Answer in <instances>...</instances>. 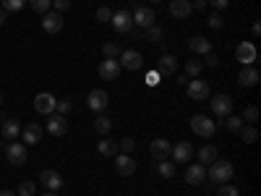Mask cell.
<instances>
[{
  "label": "cell",
  "instance_id": "6da1fadb",
  "mask_svg": "<svg viewBox=\"0 0 261 196\" xmlns=\"http://www.w3.org/2000/svg\"><path fill=\"white\" fill-rule=\"evenodd\" d=\"M235 176V167H232V162H227V160H220L217 157L212 165H209V170H206V178L209 181H214V183H230V178Z\"/></svg>",
  "mask_w": 261,
  "mask_h": 196
},
{
  "label": "cell",
  "instance_id": "7a4b0ae2",
  "mask_svg": "<svg viewBox=\"0 0 261 196\" xmlns=\"http://www.w3.org/2000/svg\"><path fill=\"white\" fill-rule=\"evenodd\" d=\"M191 131L196 136H201V139H209V136H214V131H217V120H212L209 115H193L191 118Z\"/></svg>",
  "mask_w": 261,
  "mask_h": 196
},
{
  "label": "cell",
  "instance_id": "3957f363",
  "mask_svg": "<svg viewBox=\"0 0 261 196\" xmlns=\"http://www.w3.org/2000/svg\"><path fill=\"white\" fill-rule=\"evenodd\" d=\"M209 105H212L214 118H220V120H222V118L232 115V97H227V94H217V97H212Z\"/></svg>",
  "mask_w": 261,
  "mask_h": 196
},
{
  "label": "cell",
  "instance_id": "277c9868",
  "mask_svg": "<svg viewBox=\"0 0 261 196\" xmlns=\"http://www.w3.org/2000/svg\"><path fill=\"white\" fill-rule=\"evenodd\" d=\"M110 24H113V29L115 32H120V34H130L134 32V16H130L128 11H113V18H110Z\"/></svg>",
  "mask_w": 261,
  "mask_h": 196
},
{
  "label": "cell",
  "instance_id": "5b68a950",
  "mask_svg": "<svg viewBox=\"0 0 261 196\" xmlns=\"http://www.w3.org/2000/svg\"><path fill=\"white\" fill-rule=\"evenodd\" d=\"M186 92L193 102H204V100H209V84L204 79H191L186 84Z\"/></svg>",
  "mask_w": 261,
  "mask_h": 196
},
{
  "label": "cell",
  "instance_id": "8992f818",
  "mask_svg": "<svg viewBox=\"0 0 261 196\" xmlns=\"http://www.w3.org/2000/svg\"><path fill=\"white\" fill-rule=\"evenodd\" d=\"M6 157H8V162L16 165V167L24 165V162H27V144H21V141H8Z\"/></svg>",
  "mask_w": 261,
  "mask_h": 196
},
{
  "label": "cell",
  "instance_id": "52a82bcc",
  "mask_svg": "<svg viewBox=\"0 0 261 196\" xmlns=\"http://www.w3.org/2000/svg\"><path fill=\"white\" fill-rule=\"evenodd\" d=\"M55 105H58V100H55L50 92H42V94L34 97V110H37L39 115H53V113H55Z\"/></svg>",
  "mask_w": 261,
  "mask_h": 196
},
{
  "label": "cell",
  "instance_id": "ba28073f",
  "mask_svg": "<svg viewBox=\"0 0 261 196\" xmlns=\"http://www.w3.org/2000/svg\"><path fill=\"white\" fill-rule=\"evenodd\" d=\"M157 74L160 76H175L178 74V58L172 53H162L157 60Z\"/></svg>",
  "mask_w": 261,
  "mask_h": 196
},
{
  "label": "cell",
  "instance_id": "9c48e42d",
  "mask_svg": "<svg viewBox=\"0 0 261 196\" xmlns=\"http://www.w3.org/2000/svg\"><path fill=\"white\" fill-rule=\"evenodd\" d=\"M130 16H134V27H139V29H149V27H154V16H157V13L151 11V8H146V6H139Z\"/></svg>",
  "mask_w": 261,
  "mask_h": 196
},
{
  "label": "cell",
  "instance_id": "30bf717a",
  "mask_svg": "<svg viewBox=\"0 0 261 196\" xmlns=\"http://www.w3.org/2000/svg\"><path fill=\"white\" fill-rule=\"evenodd\" d=\"M120 65L125 71H139L141 65H144V58H141V53H136V50H120Z\"/></svg>",
  "mask_w": 261,
  "mask_h": 196
},
{
  "label": "cell",
  "instance_id": "8fae6325",
  "mask_svg": "<svg viewBox=\"0 0 261 196\" xmlns=\"http://www.w3.org/2000/svg\"><path fill=\"white\" fill-rule=\"evenodd\" d=\"M118 76H120V63H118L115 58H105V60L99 63V79L115 81Z\"/></svg>",
  "mask_w": 261,
  "mask_h": 196
},
{
  "label": "cell",
  "instance_id": "7c38bea8",
  "mask_svg": "<svg viewBox=\"0 0 261 196\" xmlns=\"http://www.w3.org/2000/svg\"><path fill=\"white\" fill-rule=\"evenodd\" d=\"M39 183H45L47 186V191H60L63 188V178H60V173L58 170H53V167H47V170H42L39 173Z\"/></svg>",
  "mask_w": 261,
  "mask_h": 196
},
{
  "label": "cell",
  "instance_id": "4fadbf2b",
  "mask_svg": "<svg viewBox=\"0 0 261 196\" xmlns=\"http://www.w3.org/2000/svg\"><path fill=\"white\" fill-rule=\"evenodd\" d=\"M204 181H206V167H204L201 162H193V165L186 167V183H191V186H201Z\"/></svg>",
  "mask_w": 261,
  "mask_h": 196
},
{
  "label": "cell",
  "instance_id": "5bb4252c",
  "mask_svg": "<svg viewBox=\"0 0 261 196\" xmlns=\"http://www.w3.org/2000/svg\"><path fill=\"white\" fill-rule=\"evenodd\" d=\"M86 105H89L94 113H102L105 107L110 105V97H107V92H105V89H92V92H89V97H86Z\"/></svg>",
  "mask_w": 261,
  "mask_h": 196
},
{
  "label": "cell",
  "instance_id": "9a60e30c",
  "mask_svg": "<svg viewBox=\"0 0 261 196\" xmlns=\"http://www.w3.org/2000/svg\"><path fill=\"white\" fill-rule=\"evenodd\" d=\"M42 29H45L47 34H58L63 29V16L58 11H47L45 16H42Z\"/></svg>",
  "mask_w": 261,
  "mask_h": 196
},
{
  "label": "cell",
  "instance_id": "2e32d148",
  "mask_svg": "<svg viewBox=\"0 0 261 196\" xmlns=\"http://www.w3.org/2000/svg\"><path fill=\"white\" fill-rule=\"evenodd\" d=\"M21 144H29V146H34V144H39L42 141V126L39 123H27L24 128H21Z\"/></svg>",
  "mask_w": 261,
  "mask_h": 196
},
{
  "label": "cell",
  "instance_id": "e0dca14e",
  "mask_svg": "<svg viewBox=\"0 0 261 196\" xmlns=\"http://www.w3.org/2000/svg\"><path fill=\"white\" fill-rule=\"evenodd\" d=\"M170 157H172V162H188L193 157V146L188 141H178L170 149Z\"/></svg>",
  "mask_w": 261,
  "mask_h": 196
},
{
  "label": "cell",
  "instance_id": "ac0fdd59",
  "mask_svg": "<svg viewBox=\"0 0 261 196\" xmlns=\"http://www.w3.org/2000/svg\"><path fill=\"white\" fill-rule=\"evenodd\" d=\"M170 149H172V144H170L167 139H154V141H151V146H149L151 157H154L157 162H160V160H167V157H170Z\"/></svg>",
  "mask_w": 261,
  "mask_h": 196
},
{
  "label": "cell",
  "instance_id": "d6986e66",
  "mask_svg": "<svg viewBox=\"0 0 261 196\" xmlns=\"http://www.w3.org/2000/svg\"><path fill=\"white\" fill-rule=\"evenodd\" d=\"M115 170L120 173V176H134L136 173V162H134V157L130 155H115Z\"/></svg>",
  "mask_w": 261,
  "mask_h": 196
},
{
  "label": "cell",
  "instance_id": "ffe728a7",
  "mask_svg": "<svg viewBox=\"0 0 261 196\" xmlns=\"http://www.w3.org/2000/svg\"><path fill=\"white\" fill-rule=\"evenodd\" d=\"M235 58L241 60L243 65H251L256 60V47L251 45V42H241V45L235 47Z\"/></svg>",
  "mask_w": 261,
  "mask_h": 196
},
{
  "label": "cell",
  "instance_id": "44dd1931",
  "mask_svg": "<svg viewBox=\"0 0 261 196\" xmlns=\"http://www.w3.org/2000/svg\"><path fill=\"white\" fill-rule=\"evenodd\" d=\"M238 84H241L243 89H248V86H256V84H258V71L253 68V65H243V71L238 74Z\"/></svg>",
  "mask_w": 261,
  "mask_h": 196
},
{
  "label": "cell",
  "instance_id": "7402d4cb",
  "mask_svg": "<svg viewBox=\"0 0 261 196\" xmlns=\"http://www.w3.org/2000/svg\"><path fill=\"white\" fill-rule=\"evenodd\" d=\"M191 13H193L191 0H170V16H175V18H188Z\"/></svg>",
  "mask_w": 261,
  "mask_h": 196
},
{
  "label": "cell",
  "instance_id": "603a6c76",
  "mask_svg": "<svg viewBox=\"0 0 261 196\" xmlns=\"http://www.w3.org/2000/svg\"><path fill=\"white\" fill-rule=\"evenodd\" d=\"M0 136H3L6 141H16L18 136H21V126H18V120H3V126H0Z\"/></svg>",
  "mask_w": 261,
  "mask_h": 196
},
{
  "label": "cell",
  "instance_id": "cb8c5ba5",
  "mask_svg": "<svg viewBox=\"0 0 261 196\" xmlns=\"http://www.w3.org/2000/svg\"><path fill=\"white\" fill-rule=\"evenodd\" d=\"M188 47H191L196 55H201V58H204L206 53H212V42H209L206 37L199 34V37H191V39H188Z\"/></svg>",
  "mask_w": 261,
  "mask_h": 196
},
{
  "label": "cell",
  "instance_id": "d4e9b609",
  "mask_svg": "<svg viewBox=\"0 0 261 196\" xmlns=\"http://www.w3.org/2000/svg\"><path fill=\"white\" fill-rule=\"evenodd\" d=\"M47 131H50V134L53 136H63L65 134V131H68V120H65L63 115H50V120H47Z\"/></svg>",
  "mask_w": 261,
  "mask_h": 196
},
{
  "label": "cell",
  "instance_id": "484cf974",
  "mask_svg": "<svg viewBox=\"0 0 261 196\" xmlns=\"http://www.w3.org/2000/svg\"><path fill=\"white\" fill-rule=\"evenodd\" d=\"M217 157H220V149L212 146V144H206V146L199 149V160H201V165H212Z\"/></svg>",
  "mask_w": 261,
  "mask_h": 196
},
{
  "label": "cell",
  "instance_id": "4316f807",
  "mask_svg": "<svg viewBox=\"0 0 261 196\" xmlns=\"http://www.w3.org/2000/svg\"><path fill=\"white\" fill-rule=\"evenodd\" d=\"M97 149H99V155H105V157H115V155H118V141L102 139V141L97 144Z\"/></svg>",
  "mask_w": 261,
  "mask_h": 196
},
{
  "label": "cell",
  "instance_id": "83f0119b",
  "mask_svg": "<svg viewBox=\"0 0 261 196\" xmlns=\"http://www.w3.org/2000/svg\"><path fill=\"white\" fill-rule=\"evenodd\" d=\"M201 71H204L201 58H191V60L186 63V74H188L191 79H199V76H201Z\"/></svg>",
  "mask_w": 261,
  "mask_h": 196
},
{
  "label": "cell",
  "instance_id": "f1b7e54d",
  "mask_svg": "<svg viewBox=\"0 0 261 196\" xmlns=\"http://www.w3.org/2000/svg\"><path fill=\"white\" fill-rule=\"evenodd\" d=\"M157 173H160V176L162 178H175V162H170V160H160L157 162Z\"/></svg>",
  "mask_w": 261,
  "mask_h": 196
},
{
  "label": "cell",
  "instance_id": "f546056e",
  "mask_svg": "<svg viewBox=\"0 0 261 196\" xmlns=\"http://www.w3.org/2000/svg\"><path fill=\"white\" fill-rule=\"evenodd\" d=\"M220 123H222V126H225V128L230 131V134H238V131L243 128V120L238 118V115H227V118H222Z\"/></svg>",
  "mask_w": 261,
  "mask_h": 196
},
{
  "label": "cell",
  "instance_id": "4dcf8cb0",
  "mask_svg": "<svg viewBox=\"0 0 261 196\" xmlns=\"http://www.w3.org/2000/svg\"><path fill=\"white\" fill-rule=\"evenodd\" d=\"M144 32H146V34H144L146 42H162V39H165V29L157 27V24H154V27H149V29H144Z\"/></svg>",
  "mask_w": 261,
  "mask_h": 196
},
{
  "label": "cell",
  "instance_id": "1f68e13d",
  "mask_svg": "<svg viewBox=\"0 0 261 196\" xmlns=\"http://www.w3.org/2000/svg\"><path fill=\"white\" fill-rule=\"evenodd\" d=\"M238 134H241V139H243L246 144H253V141H258V131H256L253 126H246V123H243V128L238 131Z\"/></svg>",
  "mask_w": 261,
  "mask_h": 196
},
{
  "label": "cell",
  "instance_id": "d6a6232c",
  "mask_svg": "<svg viewBox=\"0 0 261 196\" xmlns=\"http://www.w3.org/2000/svg\"><path fill=\"white\" fill-rule=\"evenodd\" d=\"M110 128H113V120L110 118H107V115H99L97 120H94V131H97V134H110Z\"/></svg>",
  "mask_w": 261,
  "mask_h": 196
},
{
  "label": "cell",
  "instance_id": "836d02e7",
  "mask_svg": "<svg viewBox=\"0 0 261 196\" xmlns=\"http://www.w3.org/2000/svg\"><path fill=\"white\" fill-rule=\"evenodd\" d=\"M241 120H243L246 126H253V123L258 120V107H256V105H248L246 110H243V115H241Z\"/></svg>",
  "mask_w": 261,
  "mask_h": 196
},
{
  "label": "cell",
  "instance_id": "e575fe53",
  "mask_svg": "<svg viewBox=\"0 0 261 196\" xmlns=\"http://www.w3.org/2000/svg\"><path fill=\"white\" fill-rule=\"evenodd\" d=\"M27 3L34 8V13H39V16H45L47 11H50V6H53V0H27Z\"/></svg>",
  "mask_w": 261,
  "mask_h": 196
},
{
  "label": "cell",
  "instance_id": "d590c367",
  "mask_svg": "<svg viewBox=\"0 0 261 196\" xmlns=\"http://www.w3.org/2000/svg\"><path fill=\"white\" fill-rule=\"evenodd\" d=\"M0 3H3V11L6 13H18L21 8L27 6V0H0Z\"/></svg>",
  "mask_w": 261,
  "mask_h": 196
},
{
  "label": "cell",
  "instance_id": "8d00e7d4",
  "mask_svg": "<svg viewBox=\"0 0 261 196\" xmlns=\"http://www.w3.org/2000/svg\"><path fill=\"white\" fill-rule=\"evenodd\" d=\"M102 55L105 58H118L120 55V47L115 45V42H105V45H102Z\"/></svg>",
  "mask_w": 261,
  "mask_h": 196
},
{
  "label": "cell",
  "instance_id": "74e56055",
  "mask_svg": "<svg viewBox=\"0 0 261 196\" xmlns=\"http://www.w3.org/2000/svg\"><path fill=\"white\" fill-rule=\"evenodd\" d=\"M217 196H241V191H238V186H232V183H222L220 188H217Z\"/></svg>",
  "mask_w": 261,
  "mask_h": 196
},
{
  "label": "cell",
  "instance_id": "f35d334b",
  "mask_svg": "<svg viewBox=\"0 0 261 196\" xmlns=\"http://www.w3.org/2000/svg\"><path fill=\"white\" fill-rule=\"evenodd\" d=\"M209 27H212V29H222V27H225V16H222L220 11L209 13Z\"/></svg>",
  "mask_w": 261,
  "mask_h": 196
},
{
  "label": "cell",
  "instance_id": "ab89813d",
  "mask_svg": "<svg viewBox=\"0 0 261 196\" xmlns=\"http://www.w3.org/2000/svg\"><path fill=\"white\" fill-rule=\"evenodd\" d=\"M55 110H58V115H68L71 110H73V102L71 100H58V105H55Z\"/></svg>",
  "mask_w": 261,
  "mask_h": 196
},
{
  "label": "cell",
  "instance_id": "60d3db41",
  "mask_svg": "<svg viewBox=\"0 0 261 196\" xmlns=\"http://www.w3.org/2000/svg\"><path fill=\"white\" fill-rule=\"evenodd\" d=\"M134 146H136V141L130 139V136H125L123 141H118V152H123V155H130V152H134Z\"/></svg>",
  "mask_w": 261,
  "mask_h": 196
},
{
  "label": "cell",
  "instance_id": "b9f144b4",
  "mask_svg": "<svg viewBox=\"0 0 261 196\" xmlns=\"http://www.w3.org/2000/svg\"><path fill=\"white\" fill-rule=\"evenodd\" d=\"M34 191H37V186H34L32 181H24V183L18 186V191H16V193H18V196H34Z\"/></svg>",
  "mask_w": 261,
  "mask_h": 196
},
{
  "label": "cell",
  "instance_id": "7bdbcfd3",
  "mask_svg": "<svg viewBox=\"0 0 261 196\" xmlns=\"http://www.w3.org/2000/svg\"><path fill=\"white\" fill-rule=\"evenodd\" d=\"M110 18H113V11H110V8H105V6H102V8L97 11V21H99V24H107Z\"/></svg>",
  "mask_w": 261,
  "mask_h": 196
},
{
  "label": "cell",
  "instance_id": "ee69618b",
  "mask_svg": "<svg viewBox=\"0 0 261 196\" xmlns=\"http://www.w3.org/2000/svg\"><path fill=\"white\" fill-rule=\"evenodd\" d=\"M201 63H204V65H209V68H217V65H220V58H217L214 53H206Z\"/></svg>",
  "mask_w": 261,
  "mask_h": 196
},
{
  "label": "cell",
  "instance_id": "f6af8a7d",
  "mask_svg": "<svg viewBox=\"0 0 261 196\" xmlns=\"http://www.w3.org/2000/svg\"><path fill=\"white\" fill-rule=\"evenodd\" d=\"M53 6H55L58 13H65V11L71 8V0H53Z\"/></svg>",
  "mask_w": 261,
  "mask_h": 196
},
{
  "label": "cell",
  "instance_id": "bcb514c9",
  "mask_svg": "<svg viewBox=\"0 0 261 196\" xmlns=\"http://www.w3.org/2000/svg\"><path fill=\"white\" fill-rule=\"evenodd\" d=\"M209 6H214V11H225L230 6V0H206Z\"/></svg>",
  "mask_w": 261,
  "mask_h": 196
},
{
  "label": "cell",
  "instance_id": "7dc6e473",
  "mask_svg": "<svg viewBox=\"0 0 261 196\" xmlns=\"http://www.w3.org/2000/svg\"><path fill=\"white\" fill-rule=\"evenodd\" d=\"M206 6H209L206 0H191V8H193V11H196V8H199V11H204Z\"/></svg>",
  "mask_w": 261,
  "mask_h": 196
},
{
  "label": "cell",
  "instance_id": "c3c4849f",
  "mask_svg": "<svg viewBox=\"0 0 261 196\" xmlns=\"http://www.w3.org/2000/svg\"><path fill=\"white\" fill-rule=\"evenodd\" d=\"M146 81H149V84H151V86H154V84H157V81H160V74H157V71H151V74H149V79H146Z\"/></svg>",
  "mask_w": 261,
  "mask_h": 196
},
{
  "label": "cell",
  "instance_id": "681fc988",
  "mask_svg": "<svg viewBox=\"0 0 261 196\" xmlns=\"http://www.w3.org/2000/svg\"><path fill=\"white\" fill-rule=\"evenodd\" d=\"M251 32H253V34H256V37H258V34H261V24H258V21H256V24H253V27H251Z\"/></svg>",
  "mask_w": 261,
  "mask_h": 196
},
{
  "label": "cell",
  "instance_id": "f907efd6",
  "mask_svg": "<svg viewBox=\"0 0 261 196\" xmlns=\"http://www.w3.org/2000/svg\"><path fill=\"white\" fill-rule=\"evenodd\" d=\"M6 18H8V13H6L3 8H0V27H3V24H6Z\"/></svg>",
  "mask_w": 261,
  "mask_h": 196
},
{
  "label": "cell",
  "instance_id": "816d5d0a",
  "mask_svg": "<svg viewBox=\"0 0 261 196\" xmlns=\"http://www.w3.org/2000/svg\"><path fill=\"white\" fill-rule=\"evenodd\" d=\"M0 196H18L16 191H0Z\"/></svg>",
  "mask_w": 261,
  "mask_h": 196
},
{
  "label": "cell",
  "instance_id": "f5cc1de1",
  "mask_svg": "<svg viewBox=\"0 0 261 196\" xmlns=\"http://www.w3.org/2000/svg\"><path fill=\"white\" fill-rule=\"evenodd\" d=\"M42 196H58V193L55 191H47V193H42Z\"/></svg>",
  "mask_w": 261,
  "mask_h": 196
},
{
  "label": "cell",
  "instance_id": "db71d44e",
  "mask_svg": "<svg viewBox=\"0 0 261 196\" xmlns=\"http://www.w3.org/2000/svg\"><path fill=\"white\" fill-rule=\"evenodd\" d=\"M0 105H3V92H0Z\"/></svg>",
  "mask_w": 261,
  "mask_h": 196
},
{
  "label": "cell",
  "instance_id": "11a10c76",
  "mask_svg": "<svg viewBox=\"0 0 261 196\" xmlns=\"http://www.w3.org/2000/svg\"><path fill=\"white\" fill-rule=\"evenodd\" d=\"M151 3H162V0H151Z\"/></svg>",
  "mask_w": 261,
  "mask_h": 196
}]
</instances>
